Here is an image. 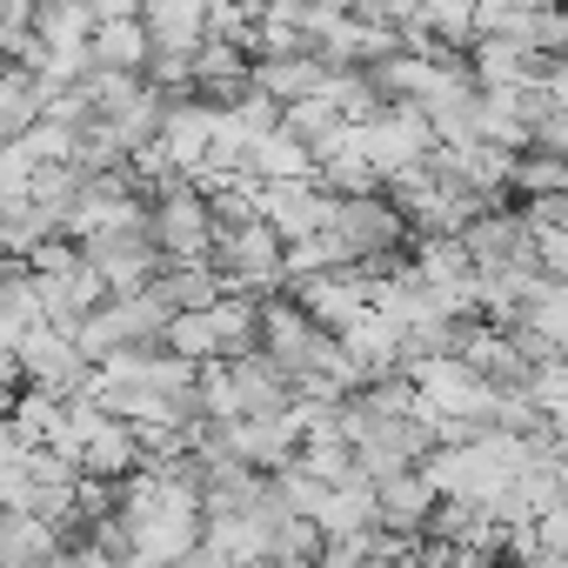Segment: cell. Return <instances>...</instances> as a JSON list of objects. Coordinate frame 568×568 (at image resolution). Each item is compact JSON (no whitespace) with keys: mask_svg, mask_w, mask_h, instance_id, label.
<instances>
[{"mask_svg":"<svg viewBox=\"0 0 568 568\" xmlns=\"http://www.w3.org/2000/svg\"><path fill=\"white\" fill-rule=\"evenodd\" d=\"M34 281H41L48 328H61V335H81V328H88V315L108 302V281H101L88 261H68L61 274H34Z\"/></svg>","mask_w":568,"mask_h":568,"instance_id":"cell-9","label":"cell"},{"mask_svg":"<svg viewBox=\"0 0 568 568\" xmlns=\"http://www.w3.org/2000/svg\"><path fill=\"white\" fill-rule=\"evenodd\" d=\"M81 261L108 281V295H141V288H154L161 267H168V254H161V241H154L148 221L141 227H114V234H88Z\"/></svg>","mask_w":568,"mask_h":568,"instance_id":"cell-5","label":"cell"},{"mask_svg":"<svg viewBox=\"0 0 568 568\" xmlns=\"http://www.w3.org/2000/svg\"><path fill=\"white\" fill-rule=\"evenodd\" d=\"M21 368H28V388H41V395H61V402H81V395H94V375H101V362L74 342V335H61V328H28L21 342Z\"/></svg>","mask_w":568,"mask_h":568,"instance_id":"cell-4","label":"cell"},{"mask_svg":"<svg viewBox=\"0 0 568 568\" xmlns=\"http://www.w3.org/2000/svg\"><path fill=\"white\" fill-rule=\"evenodd\" d=\"M168 322H174V308L154 295V288H141V295H108L94 315H88V328L74 335L94 362H108V355H128V348H168Z\"/></svg>","mask_w":568,"mask_h":568,"instance_id":"cell-2","label":"cell"},{"mask_svg":"<svg viewBox=\"0 0 568 568\" xmlns=\"http://www.w3.org/2000/svg\"><path fill=\"white\" fill-rule=\"evenodd\" d=\"M247 568H322V561H281V555H261V561H247Z\"/></svg>","mask_w":568,"mask_h":568,"instance_id":"cell-19","label":"cell"},{"mask_svg":"<svg viewBox=\"0 0 568 568\" xmlns=\"http://www.w3.org/2000/svg\"><path fill=\"white\" fill-rule=\"evenodd\" d=\"M54 555H68L54 521L21 515V508H0V568H48Z\"/></svg>","mask_w":568,"mask_h":568,"instance_id":"cell-12","label":"cell"},{"mask_svg":"<svg viewBox=\"0 0 568 568\" xmlns=\"http://www.w3.org/2000/svg\"><path fill=\"white\" fill-rule=\"evenodd\" d=\"M247 174L261 181V187H281V181H315V154L288 134V128H274L267 141H254V154H247Z\"/></svg>","mask_w":568,"mask_h":568,"instance_id":"cell-15","label":"cell"},{"mask_svg":"<svg viewBox=\"0 0 568 568\" xmlns=\"http://www.w3.org/2000/svg\"><path fill=\"white\" fill-rule=\"evenodd\" d=\"M88 54L94 68H114V74H148V54H154V34L141 21H108L88 34Z\"/></svg>","mask_w":568,"mask_h":568,"instance_id":"cell-16","label":"cell"},{"mask_svg":"<svg viewBox=\"0 0 568 568\" xmlns=\"http://www.w3.org/2000/svg\"><path fill=\"white\" fill-rule=\"evenodd\" d=\"M281 241L267 221L261 227H241V234H221L214 241V274H221V288L227 295H247V302H267V295H281Z\"/></svg>","mask_w":568,"mask_h":568,"instance_id":"cell-6","label":"cell"},{"mask_svg":"<svg viewBox=\"0 0 568 568\" xmlns=\"http://www.w3.org/2000/svg\"><path fill=\"white\" fill-rule=\"evenodd\" d=\"M48 81L34 74V68H14V61H0V148L8 141H28L34 128H41V114H48Z\"/></svg>","mask_w":568,"mask_h":568,"instance_id":"cell-10","label":"cell"},{"mask_svg":"<svg viewBox=\"0 0 568 568\" xmlns=\"http://www.w3.org/2000/svg\"><path fill=\"white\" fill-rule=\"evenodd\" d=\"M375 488V521H382V535H422L428 528V515H435V481H428V468H395V475H382V481H368Z\"/></svg>","mask_w":568,"mask_h":568,"instance_id":"cell-8","label":"cell"},{"mask_svg":"<svg viewBox=\"0 0 568 568\" xmlns=\"http://www.w3.org/2000/svg\"><path fill=\"white\" fill-rule=\"evenodd\" d=\"M28 388V368H21V348L0 342V395H21Z\"/></svg>","mask_w":568,"mask_h":568,"instance_id":"cell-18","label":"cell"},{"mask_svg":"<svg viewBox=\"0 0 568 568\" xmlns=\"http://www.w3.org/2000/svg\"><path fill=\"white\" fill-rule=\"evenodd\" d=\"M328 74H335V68H322L315 54L254 61V88H261L274 108H295V101H315V94H328Z\"/></svg>","mask_w":568,"mask_h":568,"instance_id":"cell-13","label":"cell"},{"mask_svg":"<svg viewBox=\"0 0 568 568\" xmlns=\"http://www.w3.org/2000/svg\"><path fill=\"white\" fill-rule=\"evenodd\" d=\"M154 295L174 308V315H194V308H214L227 288H221V274H214V261H174V267H161V281H154Z\"/></svg>","mask_w":568,"mask_h":568,"instance_id":"cell-14","label":"cell"},{"mask_svg":"<svg viewBox=\"0 0 568 568\" xmlns=\"http://www.w3.org/2000/svg\"><path fill=\"white\" fill-rule=\"evenodd\" d=\"M81 8L94 14V28H108V21H141V0H81Z\"/></svg>","mask_w":568,"mask_h":568,"instance_id":"cell-17","label":"cell"},{"mask_svg":"<svg viewBox=\"0 0 568 568\" xmlns=\"http://www.w3.org/2000/svg\"><path fill=\"white\" fill-rule=\"evenodd\" d=\"M141 28L154 34V48H174V54H201L214 34L207 0H141Z\"/></svg>","mask_w":568,"mask_h":568,"instance_id":"cell-11","label":"cell"},{"mask_svg":"<svg viewBox=\"0 0 568 568\" xmlns=\"http://www.w3.org/2000/svg\"><path fill=\"white\" fill-rule=\"evenodd\" d=\"M335 348H342V342H335L295 295H267V302H261V355L288 375L295 388H302L308 375H322V368L335 362Z\"/></svg>","mask_w":568,"mask_h":568,"instance_id":"cell-1","label":"cell"},{"mask_svg":"<svg viewBox=\"0 0 568 568\" xmlns=\"http://www.w3.org/2000/svg\"><path fill=\"white\" fill-rule=\"evenodd\" d=\"M214 128H221V114H214L201 94L168 101V121H161V154L174 161V174H181V181H201V174H207V161H214Z\"/></svg>","mask_w":568,"mask_h":568,"instance_id":"cell-7","label":"cell"},{"mask_svg":"<svg viewBox=\"0 0 568 568\" xmlns=\"http://www.w3.org/2000/svg\"><path fill=\"white\" fill-rule=\"evenodd\" d=\"M148 227H154L168 267H174V261H207V254H214V207H207V187H201V181L161 187V194L148 201Z\"/></svg>","mask_w":568,"mask_h":568,"instance_id":"cell-3","label":"cell"}]
</instances>
